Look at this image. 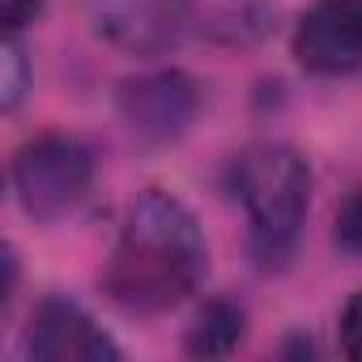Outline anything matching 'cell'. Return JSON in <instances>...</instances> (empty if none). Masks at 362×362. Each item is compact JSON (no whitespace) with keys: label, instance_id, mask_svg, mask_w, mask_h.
Masks as SVG:
<instances>
[{"label":"cell","instance_id":"cell-10","mask_svg":"<svg viewBox=\"0 0 362 362\" xmlns=\"http://www.w3.org/2000/svg\"><path fill=\"white\" fill-rule=\"evenodd\" d=\"M332 239L345 256H358L362 260V188L349 192L337 209V222H332Z\"/></svg>","mask_w":362,"mask_h":362},{"label":"cell","instance_id":"cell-12","mask_svg":"<svg viewBox=\"0 0 362 362\" xmlns=\"http://www.w3.org/2000/svg\"><path fill=\"white\" fill-rule=\"evenodd\" d=\"M47 0H5V30L9 35H22L39 13H43Z\"/></svg>","mask_w":362,"mask_h":362},{"label":"cell","instance_id":"cell-11","mask_svg":"<svg viewBox=\"0 0 362 362\" xmlns=\"http://www.w3.org/2000/svg\"><path fill=\"white\" fill-rule=\"evenodd\" d=\"M337 341H341V354L345 358H358L362 362V290H354L337 315Z\"/></svg>","mask_w":362,"mask_h":362},{"label":"cell","instance_id":"cell-8","mask_svg":"<svg viewBox=\"0 0 362 362\" xmlns=\"http://www.w3.org/2000/svg\"><path fill=\"white\" fill-rule=\"evenodd\" d=\"M247 332V311L230 298H209L192 324H188V337H184V349L197 354V358H222L230 354Z\"/></svg>","mask_w":362,"mask_h":362},{"label":"cell","instance_id":"cell-2","mask_svg":"<svg viewBox=\"0 0 362 362\" xmlns=\"http://www.w3.org/2000/svg\"><path fill=\"white\" fill-rule=\"evenodd\" d=\"M226 188L243 205L247 247L264 273H281L303 239L311 205V166L286 141H256L226 166Z\"/></svg>","mask_w":362,"mask_h":362},{"label":"cell","instance_id":"cell-4","mask_svg":"<svg viewBox=\"0 0 362 362\" xmlns=\"http://www.w3.org/2000/svg\"><path fill=\"white\" fill-rule=\"evenodd\" d=\"M115 111L141 141L166 145L192 128L201 111V86L179 69H149L119 81Z\"/></svg>","mask_w":362,"mask_h":362},{"label":"cell","instance_id":"cell-1","mask_svg":"<svg viewBox=\"0 0 362 362\" xmlns=\"http://www.w3.org/2000/svg\"><path fill=\"white\" fill-rule=\"evenodd\" d=\"M205 273L209 239L197 214L166 188L136 192L103 264V294L128 315H162L188 303Z\"/></svg>","mask_w":362,"mask_h":362},{"label":"cell","instance_id":"cell-3","mask_svg":"<svg viewBox=\"0 0 362 362\" xmlns=\"http://www.w3.org/2000/svg\"><path fill=\"white\" fill-rule=\"evenodd\" d=\"M9 184L30 222H60L90 197L94 149L69 132H39L13 153Z\"/></svg>","mask_w":362,"mask_h":362},{"label":"cell","instance_id":"cell-7","mask_svg":"<svg viewBox=\"0 0 362 362\" xmlns=\"http://www.w3.org/2000/svg\"><path fill=\"white\" fill-rule=\"evenodd\" d=\"M26 358L35 362H115L119 345L77 298L47 294L30 311Z\"/></svg>","mask_w":362,"mask_h":362},{"label":"cell","instance_id":"cell-6","mask_svg":"<svg viewBox=\"0 0 362 362\" xmlns=\"http://www.w3.org/2000/svg\"><path fill=\"white\" fill-rule=\"evenodd\" d=\"M294 64L311 77H349L362 69V0H311L294 39Z\"/></svg>","mask_w":362,"mask_h":362},{"label":"cell","instance_id":"cell-5","mask_svg":"<svg viewBox=\"0 0 362 362\" xmlns=\"http://www.w3.org/2000/svg\"><path fill=\"white\" fill-rule=\"evenodd\" d=\"M90 22L94 35L111 47L136 60H153L188 39L192 9L188 0H90Z\"/></svg>","mask_w":362,"mask_h":362},{"label":"cell","instance_id":"cell-9","mask_svg":"<svg viewBox=\"0 0 362 362\" xmlns=\"http://www.w3.org/2000/svg\"><path fill=\"white\" fill-rule=\"evenodd\" d=\"M30 90V60H26V47L18 35L5 39V52H0V107H5L9 115L22 107Z\"/></svg>","mask_w":362,"mask_h":362}]
</instances>
